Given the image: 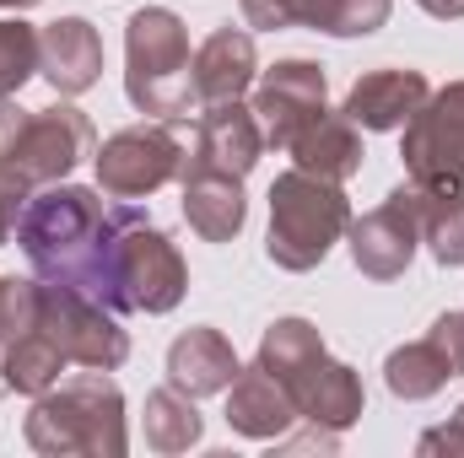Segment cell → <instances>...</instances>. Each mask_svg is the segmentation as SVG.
<instances>
[{"label":"cell","instance_id":"1","mask_svg":"<svg viewBox=\"0 0 464 458\" xmlns=\"http://www.w3.org/2000/svg\"><path fill=\"white\" fill-rule=\"evenodd\" d=\"M140 216L135 200L109 205L103 189L87 184H44L27 195L22 216H16V248L27 253L38 281H60L76 286L87 297H98L109 308L114 297V248L119 232Z\"/></svg>","mask_w":464,"mask_h":458},{"label":"cell","instance_id":"2","mask_svg":"<svg viewBox=\"0 0 464 458\" xmlns=\"http://www.w3.org/2000/svg\"><path fill=\"white\" fill-rule=\"evenodd\" d=\"M270 377H281V388L297 405V421L324 426V432H346L367 410V388L346 361H335L324 350V335L308 319H276L259 335V356H254Z\"/></svg>","mask_w":464,"mask_h":458},{"label":"cell","instance_id":"3","mask_svg":"<svg viewBox=\"0 0 464 458\" xmlns=\"http://www.w3.org/2000/svg\"><path fill=\"white\" fill-rule=\"evenodd\" d=\"M27 448L44 458H124L130 432H124V394L109 372L87 367L71 383H54L33 399L22 421Z\"/></svg>","mask_w":464,"mask_h":458},{"label":"cell","instance_id":"4","mask_svg":"<svg viewBox=\"0 0 464 458\" xmlns=\"http://www.w3.org/2000/svg\"><path fill=\"white\" fill-rule=\"evenodd\" d=\"M351 227L346 184L319 178V173H281L270 184V232H265V259L286 275H308L330 259V248Z\"/></svg>","mask_w":464,"mask_h":458},{"label":"cell","instance_id":"5","mask_svg":"<svg viewBox=\"0 0 464 458\" xmlns=\"http://www.w3.org/2000/svg\"><path fill=\"white\" fill-rule=\"evenodd\" d=\"M92 151H98L92 119L76 103L54 109H16L11 98L0 103V178L16 184L22 195L71 178Z\"/></svg>","mask_w":464,"mask_h":458},{"label":"cell","instance_id":"6","mask_svg":"<svg viewBox=\"0 0 464 458\" xmlns=\"http://www.w3.org/2000/svg\"><path fill=\"white\" fill-rule=\"evenodd\" d=\"M189 27L168 5H140L124 22V98L140 114L189 119L195 81H189Z\"/></svg>","mask_w":464,"mask_h":458},{"label":"cell","instance_id":"7","mask_svg":"<svg viewBox=\"0 0 464 458\" xmlns=\"http://www.w3.org/2000/svg\"><path fill=\"white\" fill-rule=\"evenodd\" d=\"M189 291V264L168 232L135 216L114 248V313H173Z\"/></svg>","mask_w":464,"mask_h":458},{"label":"cell","instance_id":"8","mask_svg":"<svg viewBox=\"0 0 464 458\" xmlns=\"http://www.w3.org/2000/svg\"><path fill=\"white\" fill-rule=\"evenodd\" d=\"M38 329L60 345L76 367L114 372V367L130 361V329L119 324V313L103 308L98 297L76 291V286H60V281L38 286Z\"/></svg>","mask_w":464,"mask_h":458},{"label":"cell","instance_id":"9","mask_svg":"<svg viewBox=\"0 0 464 458\" xmlns=\"http://www.w3.org/2000/svg\"><path fill=\"white\" fill-rule=\"evenodd\" d=\"M400 157H405L411 184H421L432 195L464 189V81L427 92V103L405 124Z\"/></svg>","mask_w":464,"mask_h":458},{"label":"cell","instance_id":"10","mask_svg":"<svg viewBox=\"0 0 464 458\" xmlns=\"http://www.w3.org/2000/svg\"><path fill=\"white\" fill-rule=\"evenodd\" d=\"M92 162H98V189L109 200H146L162 184L184 178L189 151H184V140L162 119V124H130V129L109 135L92 151Z\"/></svg>","mask_w":464,"mask_h":458},{"label":"cell","instance_id":"11","mask_svg":"<svg viewBox=\"0 0 464 458\" xmlns=\"http://www.w3.org/2000/svg\"><path fill=\"white\" fill-rule=\"evenodd\" d=\"M421 216H427V189L421 184H400L383 195V205H372L367 216H351V259L367 281H400L421 248Z\"/></svg>","mask_w":464,"mask_h":458},{"label":"cell","instance_id":"12","mask_svg":"<svg viewBox=\"0 0 464 458\" xmlns=\"http://www.w3.org/2000/svg\"><path fill=\"white\" fill-rule=\"evenodd\" d=\"M324 98H330V81L319 60H303V54L276 60L254 87V119L265 129V151H286L303 124H314L330 109Z\"/></svg>","mask_w":464,"mask_h":458},{"label":"cell","instance_id":"13","mask_svg":"<svg viewBox=\"0 0 464 458\" xmlns=\"http://www.w3.org/2000/svg\"><path fill=\"white\" fill-rule=\"evenodd\" d=\"M243 22L259 33L276 27H314L330 38H367L389 22L394 0H237Z\"/></svg>","mask_w":464,"mask_h":458},{"label":"cell","instance_id":"14","mask_svg":"<svg viewBox=\"0 0 464 458\" xmlns=\"http://www.w3.org/2000/svg\"><path fill=\"white\" fill-rule=\"evenodd\" d=\"M265 157V129L254 109L232 103H211L200 129H195V151L184 162V173H227V178H248Z\"/></svg>","mask_w":464,"mask_h":458},{"label":"cell","instance_id":"15","mask_svg":"<svg viewBox=\"0 0 464 458\" xmlns=\"http://www.w3.org/2000/svg\"><path fill=\"white\" fill-rule=\"evenodd\" d=\"M38 76L60 98H82L103 81V38L87 16H60L38 33Z\"/></svg>","mask_w":464,"mask_h":458},{"label":"cell","instance_id":"16","mask_svg":"<svg viewBox=\"0 0 464 458\" xmlns=\"http://www.w3.org/2000/svg\"><path fill=\"white\" fill-rule=\"evenodd\" d=\"M427 76L421 71H405V65H383V71H367V76H356V87L346 92V109L341 114L356 124V129H372V135H383V129H405L411 114L427 103Z\"/></svg>","mask_w":464,"mask_h":458},{"label":"cell","instance_id":"17","mask_svg":"<svg viewBox=\"0 0 464 458\" xmlns=\"http://www.w3.org/2000/svg\"><path fill=\"white\" fill-rule=\"evenodd\" d=\"M254 71H259L254 33H248V27H232V22L217 27V33L195 49V60H189V81H195V98H200L206 109L243 98L248 81H254Z\"/></svg>","mask_w":464,"mask_h":458},{"label":"cell","instance_id":"18","mask_svg":"<svg viewBox=\"0 0 464 458\" xmlns=\"http://www.w3.org/2000/svg\"><path fill=\"white\" fill-rule=\"evenodd\" d=\"M237 372H243V367H237L232 340L222 329H211V324H195V329H184L179 340L168 345V383H173L179 394H189V399L227 394Z\"/></svg>","mask_w":464,"mask_h":458},{"label":"cell","instance_id":"19","mask_svg":"<svg viewBox=\"0 0 464 458\" xmlns=\"http://www.w3.org/2000/svg\"><path fill=\"white\" fill-rule=\"evenodd\" d=\"M297 421V405L292 394L281 388V377H270L259 361L248 372H237L227 388V426L248 443H276L286 426Z\"/></svg>","mask_w":464,"mask_h":458},{"label":"cell","instance_id":"20","mask_svg":"<svg viewBox=\"0 0 464 458\" xmlns=\"http://www.w3.org/2000/svg\"><path fill=\"white\" fill-rule=\"evenodd\" d=\"M286 157L303 167V173H319V178H335V184H346L362 173V129L351 124L346 114H324L314 119V124H303L297 135H292V146H286Z\"/></svg>","mask_w":464,"mask_h":458},{"label":"cell","instance_id":"21","mask_svg":"<svg viewBox=\"0 0 464 458\" xmlns=\"http://www.w3.org/2000/svg\"><path fill=\"white\" fill-rule=\"evenodd\" d=\"M184 222L206 243H232L248 222V195L243 178L227 173H184Z\"/></svg>","mask_w":464,"mask_h":458},{"label":"cell","instance_id":"22","mask_svg":"<svg viewBox=\"0 0 464 458\" xmlns=\"http://www.w3.org/2000/svg\"><path fill=\"white\" fill-rule=\"evenodd\" d=\"M65 367H71V356L49 340L38 324L0 350V383H5L11 394H27V399H38L44 388H54Z\"/></svg>","mask_w":464,"mask_h":458},{"label":"cell","instance_id":"23","mask_svg":"<svg viewBox=\"0 0 464 458\" xmlns=\"http://www.w3.org/2000/svg\"><path fill=\"white\" fill-rule=\"evenodd\" d=\"M200 437H206V415L195 410L189 394H179L173 383L146 394V448L151 453H189Z\"/></svg>","mask_w":464,"mask_h":458},{"label":"cell","instance_id":"24","mask_svg":"<svg viewBox=\"0 0 464 458\" xmlns=\"http://www.w3.org/2000/svg\"><path fill=\"white\" fill-rule=\"evenodd\" d=\"M383 383H389L394 399L421 405V399L443 394V388L454 383V372H449L443 350H438L432 340H411V345H400V350H389V361H383Z\"/></svg>","mask_w":464,"mask_h":458},{"label":"cell","instance_id":"25","mask_svg":"<svg viewBox=\"0 0 464 458\" xmlns=\"http://www.w3.org/2000/svg\"><path fill=\"white\" fill-rule=\"evenodd\" d=\"M421 243L443 270H464V189L432 195L427 189V216H421Z\"/></svg>","mask_w":464,"mask_h":458},{"label":"cell","instance_id":"26","mask_svg":"<svg viewBox=\"0 0 464 458\" xmlns=\"http://www.w3.org/2000/svg\"><path fill=\"white\" fill-rule=\"evenodd\" d=\"M33 76H38V27L11 16V22H0V103L16 98Z\"/></svg>","mask_w":464,"mask_h":458},{"label":"cell","instance_id":"27","mask_svg":"<svg viewBox=\"0 0 464 458\" xmlns=\"http://www.w3.org/2000/svg\"><path fill=\"white\" fill-rule=\"evenodd\" d=\"M427 340L443 350L449 372H454V377H464V308H449V313H438V319H432V329H427Z\"/></svg>","mask_w":464,"mask_h":458},{"label":"cell","instance_id":"28","mask_svg":"<svg viewBox=\"0 0 464 458\" xmlns=\"http://www.w3.org/2000/svg\"><path fill=\"white\" fill-rule=\"evenodd\" d=\"M416 453H449V458H464V415L454 421H443V426H432V432H421V443H416Z\"/></svg>","mask_w":464,"mask_h":458},{"label":"cell","instance_id":"29","mask_svg":"<svg viewBox=\"0 0 464 458\" xmlns=\"http://www.w3.org/2000/svg\"><path fill=\"white\" fill-rule=\"evenodd\" d=\"M22 205H27V195H22L16 184H5V178H0V248L16 237V216H22Z\"/></svg>","mask_w":464,"mask_h":458},{"label":"cell","instance_id":"30","mask_svg":"<svg viewBox=\"0 0 464 458\" xmlns=\"http://www.w3.org/2000/svg\"><path fill=\"white\" fill-rule=\"evenodd\" d=\"M427 16H438V22H459L464 16V0H416Z\"/></svg>","mask_w":464,"mask_h":458},{"label":"cell","instance_id":"31","mask_svg":"<svg viewBox=\"0 0 464 458\" xmlns=\"http://www.w3.org/2000/svg\"><path fill=\"white\" fill-rule=\"evenodd\" d=\"M5 11H27V5H38V0H0Z\"/></svg>","mask_w":464,"mask_h":458},{"label":"cell","instance_id":"32","mask_svg":"<svg viewBox=\"0 0 464 458\" xmlns=\"http://www.w3.org/2000/svg\"><path fill=\"white\" fill-rule=\"evenodd\" d=\"M0 291H5V275H0ZM0 350H5V308H0Z\"/></svg>","mask_w":464,"mask_h":458}]
</instances>
